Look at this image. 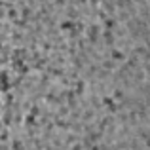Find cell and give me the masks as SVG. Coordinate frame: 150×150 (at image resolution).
Instances as JSON below:
<instances>
[{
  "label": "cell",
  "instance_id": "1",
  "mask_svg": "<svg viewBox=\"0 0 150 150\" xmlns=\"http://www.w3.org/2000/svg\"><path fill=\"white\" fill-rule=\"evenodd\" d=\"M2 80H4V74H2V72H0V84H2Z\"/></svg>",
  "mask_w": 150,
  "mask_h": 150
}]
</instances>
